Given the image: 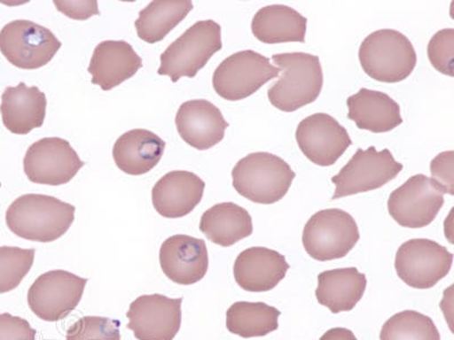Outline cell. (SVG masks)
Masks as SVG:
<instances>
[{
    "label": "cell",
    "mask_w": 454,
    "mask_h": 340,
    "mask_svg": "<svg viewBox=\"0 0 454 340\" xmlns=\"http://www.w3.org/2000/svg\"><path fill=\"white\" fill-rule=\"evenodd\" d=\"M307 19L286 5H270L254 14L251 30L263 43L305 42Z\"/></svg>",
    "instance_id": "25"
},
{
    "label": "cell",
    "mask_w": 454,
    "mask_h": 340,
    "mask_svg": "<svg viewBox=\"0 0 454 340\" xmlns=\"http://www.w3.org/2000/svg\"><path fill=\"white\" fill-rule=\"evenodd\" d=\"M360 238L358 225L350 213L340 209H325L308 220L302 244L312 259L320 262L346 257Z\"/></svg>",
    "instance_id": "6"
},
{
    "label": "cell",
    "mask_w": 454,
    "mask_h": 340,
    "mask_svg": "<svg viewBox=\"0 0 454 340\" xmlns=\"http://www.w3.org/2000/svg\"><path fill=\"white\" fill-rule=\"evenodd\" d=\"M453 254L439 243L416 238L403 243L395 255V270L401 281L417 290L432 289L448 276Z\"/></svg>",
    "instance_id": "11"
},
{
    "label": "cell",
    "mask_w": 454,
    "mask_h": 340,
    "mask_svg": "<svg viewBox=\"0 0 454 340\" xmlns=\"http://www.w3.org/2000/svg\"><path fill=\"white\" fill-rule=\"evenodd\" d=\"M454 30L443 28L428 43L429 62L442 74L453 76Z\"/></svg>",
    "instance_id": "32"
},
{
    "label": "cell",
    "mask_w": 454,
    "mask_h": 340,
    "mask_svg": "<svg viewBox=\"0 0 454 340\" xmlns=\"http://www.w3.org/2000/svg\"><path fill=\"white\" fill-rule=\"evenodd\" d=\"M348 119L354 120L356 128L372 133H387L403 123L399 104L387 93L360 89L348 97Z\"/></svg>",
    "instance_id": "23"
},
{
    "label": "cell",
    "mask_w": 454,
    "mask_h": 340,
    "mask_svg": "<svg viewBox=\"0 0 454 340\" xmlns=\"http://www.w3.org/2000/svg\"><path fill=\"white\" fill-rule=\"evenodd\" d=\"M232 178L235 191L243 197L258 205H273L289 192L295 173L282 158L254 152L234 166Z\"/></svg>",
    "instance_id": "3"
},
{
    "label": "cell",
    "mask_w": 454,
    "mask_h": 340,
    "mask_svg": "<svg viewBox=\"0 0 454 340\" xmlns=\"http://www.w3.org/2000/svg\"><path fill=\"white\" fill-rule=\"evenodd\" d=\"M190 0H155L139 13L135 26L137 36L147 43L163 42L192 11Z\"/></svg>",
    "instance_id": "27"
},
{
    "label": "cell",
    "mask_w": 454,
    "mask_h": 340,
    "mask_svg": "<svg viewBox=\"0 0 454 340\" xmlns=\"http://www.w3.org/2000/svg\"><path fill=\"white\" fill-rule=\"evenodd\" d=\"M0 188H2V183H0Z\"/></svg>",
    "instance_id": "37"
},
{
    "label": "cell",
    "mask_w": 454,
    "mask_h": 340,
    "mask_svg": "<svg viewBox=\"0 0 454 340\" xmlns=\"http://www.w3.org/2000/svg\"><path fill=\"white\" fill-rule=\"evenodd\" d=\"M271 59L282 72L278 82L267 92L275 108L292 112L317 100L324 84L318 56L290 52L274 55Z\"/></svg>",
    "instance_id": "2"
},
{
    "label": "cell",
    "mask_w": 454,
    "mask_h": 340,
    "mask_svg": "<svg viewBox=\"0 0 454 340\" xmlns=\"http://www.w3.org/2000/svg\"><path fill=\"white\" fill-rule=\"evenodd\" d=\"M205 188V182L196 174L173 170L153 186V208L169 220L188 216L200 204Z\"/></svg>",
    "instance_id": "18"
},
{
    "label": "cell",
    "mask_w": 454,
    "mask_h": 340,
    "mask_svg": "<svg viewBox=\"0 0 454 340\" xmlns=\"http://www.w3.org/2000/svg\"><path fill=\"white\" fill-rule=\"evenodd\" d=\"M35 335L27 320L11 313L0 314V340H35Z\"/></svg>",
    "instance_id": "33"
},
{
    "label": "cell",
    "mask_w": 454,
    "mask_h": 340,
    "mask_svg": "<svg viewBox=\"0 0 454 340\" xmlns=\"http://www.w3.org/2000/svg\"><path fill=\"white\" fill-rule=\"evenodd\" d=\"M47 98L38 87H8L2 96L0 113L4 127L13 135H26L42 128L46 119Z\"/></svg>",
    "instance_id": "21"
},
{
    "label": "cell",
    "mask_w": 454,
    "mask_h": 340,
    "mask_svg": "<svg viewBox=\"0 0 454 340\" xmlns=\"http://www.w3.org/2000/svg\"><path fill=\"white\" fill-rule=\"evenodd\" d=\"M295 139L303 155L322 167L334 165L352 144L347 129L324 112L300 121Z\"/></svg>",
    "instance_id": "15"
},
{
    "label": "cell",
    "mask_w": 454,
    "mask_h": 340,
    "mask_svg": "<svg viewBox=\"0 0 454 340\" xmlns=\"http://www.w3.org/2000/svg\"><path fill=\"white\" fill-rule=\"evenodd\" d=\"M165 147V141L155 133L136 128L117 139L113 148V158L121 172L141 176L160 164Z\"/></svg>",
    "instance_id": "22"
},
{
    "label": "cell",
    "mask_w": 454,
    "mask_h": 340,
    "mask_svg": "<svg viewBox=\"0 0 454 340\" xmlns=\"http://www.w3.org/2000/svg\"><path fill=\"white\" fill-rule=\"evenodd\" d=\"M319 340H358L351 330L346 328H333L326 331Z\"/></svg>",
    "instance_id": "36"
},
{
    "label": "cell",
    "mask_w": 454,
    "mask_h": 340,
    "mask_svg": "<svg viewBox=\"0 0 454 340\" xmlns=\"http://www.w3.org/2000/svg\"><path fill=\"white\" fill-rule=\"evenodd\" d=\"M57 10L62 12L67 18L73 19H88L91 16L99 15L98 2L92 0V2H54Z\"/></svg>",
    "instance_id": "35"
},
{
    "label": "cell",
    "mask_w": 454,
    "mask_h": 340,
    "mask_svg": "<svg viewBox=\"0 0 454 340\" xmlns=\"http://www.w3.org/2000/svg\"><path fill=\"white\" fill-rule=\"evenodd\" d=\"M160 262L169 281L182 286L193 285L208 271V250L200 238L174 235L161 244Z\"/></svg>",
    "instance_id": "16"
},
{
    "label": "cell",
    "mask_w": 454,
    "mask_h": 340,
    "mask_svg": "<svg viewBox=\"0 0 454 340\" xmlns=\"http://www.w3.org/2000/svg\"><path fill=\"white\" fill-rule=\"evenodd\" d=\"M380 340H441L439 329L427 315L407 310L384 323Z\"/></svg>",
    "instance_id": "29"
},
{
    "label": "cell",
    "mask_w": 454,
    "mask_h": 340,
    "mask_svg": "<svg viewBox=\"0 0 454 340\" xmlns=\"http://www.w3.org/2000/svg\"><path fill=\"white\" fill-rule=\"evenodd\" d=\"M403 165L397 163L390 150L358 149L338 175L332 178L335 185L333 200L383 188L399 175Z\"/></svg>",
    "instance_id": "9"
},
{
    "label": "cell",
    "mask_w": 454,
    "mask_h": 340,
    "mask_svg": "<svg viewBox=\"0 0 454 340\" xmlns=\"http://www.w3.org/2000/svg\"><path fill=\"white\" fill-rule=\"evenodd\" d=\"M35 250L0 246V294L20 286L34 266Z\"/></svg>",
    "instance_id": "30"
},
{
    "label": "cell",
    "mask_w": 454,
    "mask_h": 340,
    "mask_svg": "<svg viewBox=\"0 0 454 340\" xmlns=\"http://www.w3.org/2000/svg\"><path fill=\"white\" fill-rule=\"evenodd\" d=\"M222 47L220 24L213 19L194 23L161 54L158 74L174 83L184 76L192 79Z\"/></svg>",
    "instance_id": "4"
},
{
    "label": "cell",
    "mask_w": 454,
    "mask_h": 340,
    "mask_svg": "<svg viewBox=\"0 0 454 340\" xmlns=\"http://www.w3.org/2000/svg\"><path fill=\"white\" fill-rule=\"evenodd\" d=\"M184 298L142 295L129 305L128 328L137 340H173L181 329Z\"/></svg>",
    "instance_id": "14"
},
{
    "label": "cell",
    "mask_w": 454,
    "mask_h": 340,
    "mask_svg": "<svg viewBox=\"0 0 454 340\" xmlns=\"http://www.w3.org/2000/svg\"><path fill=\"white\" fill-rule=\"evenodd\" d=\"M121 322L105 317H83L68 328L67 340H121Z\"/></svg>",
    "instance_id": "31"
},
{
    "label": "cell",
    "mask_w": 454,
    "mask_h": 340,
    "mask_svg": "<svg viewBox=\"0 0 454 340\" xmlns=\"http://www.w3.org/2000/svg\"><path fill=\"white\" fill-rule=\"evenodd\" d=\"M141 67V57L131 44L121 40H107L93 50L88 72L92 76V84L109 91L133 78Z\"/></svg>",
    "instance_id": "20"
},
{
    "label": "cell",
    "mask_w": 454,
    "mask_h": 340,
    "mask_svg": "<svg viewBox=\"0 0 454 340\" xmlns=\"http://www.w3.org/2000/svg\"><path fill=\"white\" fill-rule=\"evenodd\" d=\"M359 59L367 75L384 83L404 81L411 75L417 65V55L411 40L391 28L369 35L360 46Z\"/></svg>",
    "instance_id": "5"
},
{
    "label": "cell",
    "mask_w": 454,
    "mask_h": 340,
    "mask_svg": "<svg viewBox=\"0 0 454 340\" xmlns=\"http://www.w3.org/2000/svg\"><path fill=\"white\" fill-rule=\"evenodd\" d=\"M176 124L182 140L192 148L209 150L224 139L229 123L208 100H189L178 108Z\"/></svg>",
    "instance_id": "17"
},
{
    "label": "cell",
    "mask_w": 454,
    "mask_h": 340,
    "mask_svg": "<svg viewBox=\"0 0 454 340\" xmlns=\"http://www.w3.org/2000/svg\"><path fill=\"white\" fill-rule=\"evenodd\" d=\"M87 282L88 279L68 271H48L36 278L28 290V307L43 321H59L78 307Z\"/></svg>",
    "instance_id": "10"
},
{
    "label": "cell",
    "mask_w": 454,
    "mask_h": 340,
    "mask_svg": "<svg viewBox=\"0 0 454 340\" xmlns=\"http://www.w3.org/2000/svg\"><path fill=\"white\" fill-rule=\"evenodd\" d=\"M289 269V263L284 255L274 250L255 246L238 255L233 273L235 282L242 290L262 293L275 289Z\"/></svg>",
    "instance_id": "19"
},
{
    "label": "cell",
    "mask_w": 454,
    "mask_h": 340,
    "mask_svg": "<svg viewBox=\"0 0 454 340\" xmlns=\"http://www.w3.org/2000/svg\"><path fill=\"white\" fill-rule=\"evenodd\" d=\"M62 42L50 28L27 19H15L0 31V51L21 70H38L51 62Z\"/></svg>",
    "instance_id": "8"
},
{
    "label": "cell",
    "mask_w": 454,
    "mask_h": 340,
    "mask_svg": "<svg viewBox=\"0 0 454 340\" xmlns=\"http://www.w3.org/2000/svg\"><path fill=\"white\" fill-rule=\"evenodd\" d=\"M279 315L265 303L237 302L226 312L227 330L242 338L263 337L278 330Z\"/></svg>",
    "instance_id": "28"
},
{
    "label": "cell",
    "mask_w": 454,
    "mask_h": 340,
    "mask_svg": "<svg viewBox=\"0 0 454 340\" xmlns=\"http://www.w3.org/2000/svg\"><path fill=\"white\" fill-rule=\"evenodd\" d=\"M432 180L443 189L444 193L453 196V151L442 152L431 164Z\"/></svg>",
    "instance_id": "34"
},
{
    "label": "cell",
    "mask_w": 454,
    "mask_h": 340,
    "mask_svg": "<svg viewBox=\"0 0 454 340\" xmlns=\"http://www.w3.org/2000/svg\"><path fill=\"white\" fill-rule=\"evenodd\" d=\"M84 165L70 142L60 137H43L35 142L23 160L28 181L51 186L67 184Z\"/></svg>",
    "instance_id": "13"
},
{
    "label": "cell",
    "mask_w": 454,
    "mask_h": 340,
    "mask_svg": "<svg viewBox=\"0 0 454 340\" xmlns=\"http://www.w3.org/2000/svg\"><path fill=\"white\" fill-rule=\"evenodd\" d=\"M443 196V189L435 181L419 174L391 193L388 212L400 226L423 228L439 214L444 205Z\"/></svg>",
    "instance_id": "12"
},
{
    "label": "cell",
    "mask_w": 454,
    "mask_h": 340,
    "mask_svg": "<svg viewBox=\"0 0 454 340\" xmlns=\"http://www.w3.org/2000/svg\"><path fill=\"white\" fill-rule=\"evenodd\" d=\"M74 217V205L43 194H26L7 209L6 224L24 240L51 243L67 234Z\"/></svg>",
    "instance_id": "1"
},
{
    "label": "cell",
    "mask_w": 454,
    "mask_h": 340,
    "mask_svg": "<svg viewBox=\"0 0 454 340\" xmlns=\"http://www.w3.org/2000/svg\"><path fill=\"white\" fill-rule=\"evenodd\" d=\"M279 76L270 59L254 50H243L227 57L213 75V87L221 98L239 101L248 98L263 84Z\"/></svg>",
    "instance_id": "7"
},
{
    "label": "cell",
    "mask_w": 454,
    "mask_h": 340,
    "mask_svg": "<svg viewBox=\"0 0 454 340\" xmlns=\"http://www.w3.org/2000/svg\"><path fill=\"white\" fill-rule=\"evenodd\" d=\"M366 287V276L356 268L327 270L318 274L316 298L332 313H340L355 309Z\"/></svg>",
    "instance_id": "24"
},
{
    "label": "cell",
    "mask_w": 454,
    "mask_h": 340,
    "mask_svg": "<svg viewBox=\"0 0 454 340\" xmlns=\"http://www.w3.org/2000/svg\"><path fill=\"white\" fill-rule=\"evenodd\" d=\"M199 228L210 242L229 248L253 234V218L242 206L224 202L202 214Z\"/></svg>",
    "instance_id": "26"
}]
</instances>
